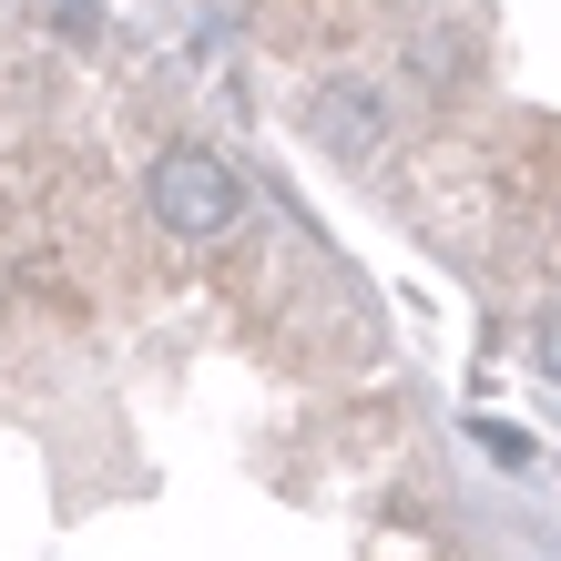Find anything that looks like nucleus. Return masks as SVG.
<instances>
[{"label": "nucleus", "instance_id": "1", "mask_svg": "<svg viewBox=\"0 0 561 561\" xmlns=\"http://www.w3.org/2000/svg\"><path fill=\"white\" fill-rule=\"evenodd\" d=\"M153 215L174 225L184 245H215V236L245 225V184L225 174L205 144H174V153H153Z\"/></svg>", "mask_w": 561, "mask_h": 561}, {"label": "nucleus", "instance_id": "2", "mask_svg": "<svg viewBox=\"0 0 561 561\" xmlns=\"http://www.w3.org/2000/svg\"><path fill=\"white\" fill-rule=\"evenodd\" d=\"M541 368L561 378V317H541Z\"/></svg>", "mask_w": 561, "mask_h": 561}]
</instances>
